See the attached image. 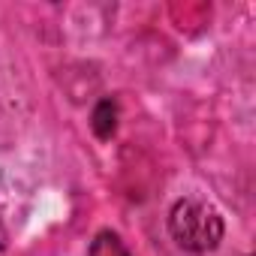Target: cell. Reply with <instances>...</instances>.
Instances as JSON below:
<instances>
[{
	"instance_id": "cell-2",
	"label": "cell",
	"mask_w": 256,
	"mask_h": 256,
	"mask_svg": "<svg viewBox=\"0 0 256 256\" xmlns=\"http://www.w3.org/2000/svg\"><path fill=\"white\" fill-rule=\"evenodd\" d=\"M88 256H133L130 250H126V244L112 232V229H102L96 232V238L90 241V253Z\"/></svg>"
},
{
	"instance_id": "cell-1",
	"label": "cell",
	"mask_w": 256,
	"mask_h": 256,
	"mask_svg": "<svg viewBox=\"0 0 256 256\" xmlns=\"http://www.w3.org/2000/svg\"><path fill=\"white\" fill-rule=\"evenodd\" d=\"M169 232L178 247L190 253H208L223 241V217L199 199H181L169 211Z\"/></svg>"
},
{
	"instance_id": "cell-3",
	"label": "cell",
	"mask_w": 256,
	"mask_h": 256,
	"mask_svg": "<svg viewBox=\"0 0 256 256\" xmlns=\"http://www.w3.org/2000/svg\"><path fill=\"white\" fill-rule=\"evenodd\" d=\"M106 112L114 114V102H112V100H102V102L96 106V112H94V130H96L100 139H108V136L114 133V120H108Z\"/></svg>"
}]
</instances>
